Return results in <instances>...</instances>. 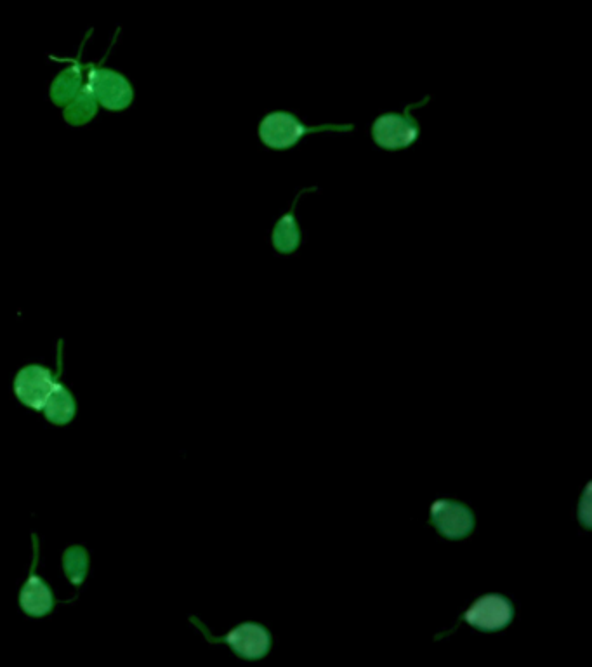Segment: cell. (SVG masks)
Returning <instances> with one entry per match:
<instances>
[{"instance_id":"12","label":"cell","mask_w":592,"mask_h":667,"mask_svg":"<svg viewBox=\"0 0 592 667\" xmlns=\"http://www.w3.org/2000/svg\"><path fill=\"white\" fill-rule=\"evenodd\" d=\"M98 108V101L94 98L87 80H84V86L80 87L75 98L68 105L63 106V119L70 127L87 126L96 117Z\"/></svg>"},{"instance_id":"3","label":"cell","mask_w":592,"mask_h":667,"mask_svg":"<svg viewBox=\"0 0 592 667\" xmlns=\"http://www.w3.org/2000/svg\"><path fill=\"white\" fill-rule=\"evenodd\" d=\"M86 80L98 105L108 112H124L134 101L131 80L117 70L89 63L86 65Z\"/></svg>"},{"instance_id":"4","label":"cell","mask_w":592,"mask_h":667,"mask_svg":"<svg viewBox=\"0 0 592 667\" xmlns=\"http://www.w3.org/2000/svg\"><path fill=\"white\" fill-rule=\"evenodd\" d=\"M190 621L204 633L209 643H226L238 657L247 659V661L263 659L270 652V633H268V629H264L261 624H256V622H244L237 628L231 629L230 633L224 634V636H214L195 617H190Z\"/></svg>"},{"instance_id":"2","label":"cell","mask_w":592,"mask_h":667,"mask_svg":"<svg viewBox=\"0 0 592 667\" xmlns=\"http://www.w3.org/2000/svg\"><path fill=\"white\" fill-rule=\"evenodd\" d=\"M431 96L405 106L403 112L381 113L370 127V136L375 145L386 152H402L415 145L421 136V124L412 112L428 105Z\"/></svg>"},{"instance_id":"8","label":"cell","mask_w":592,"mask_h":667,"mask_svg":"<svg viewBox=\"0 0 592 667\" xmlns=\"http://www.w3.org/2000/svg\"><path fill=\"white\" fill-rule=\"evenodd\" d=\"M431 523L438 534L457 541L468 537L474 529V516L468 506L461 502L440 499L431 506Z\"/></svg>"},{"instance_id":"1","label":"cell","mask_w":592,"mask_h":667,"mask_svg":"<svg viewBox=\"0 0 592 667\" xmlns=\"http://www.w3.org/2000/svg\"><path fill=\"white\" fill-rule=\"evenodd\" d=\"M355 124H318L308 126L299 119L296 113L287 110H275L266 113L259 126L257 136L266 148L275 152L292 150L297 143H301L306 136L320 133H353Z\"/></svg>"},{"instance_id":"13","label":"cell","mask_w":592,"mask_h":667,"mask_svg":"<svg viewBox=\"0 0 592 667\" xmlns=\"http://www.w3.org/2000/svg\"><path fill=\"white\" fill-rule=\"evenodd\" d=\"M63 570H65L66 579L72 582L75 588L82 586L86 582L89 574V553L82 546H70L63 555Z\"/></svg>"},{"instance_id":"7","label":"cell","mask_w":592,"mask_h":667,"mask_svg":"<svg viewBox=\"0 0 592 667\" xmlns=\"http://www.w3.org/2000/svg\"><path fill=\"white\" fill-rule=\"evenodd\" d=\"M33 558L30 574L27 581L23 584L20 591V607L25 614L30 617H46L53 612L54 601L53 591L47 586V582L42 579L37 570L39 565V537L32 534Z\"/></svg>"},{"instance_id":"11","label":"cell","mask_w":592,"mask_h":667,"mask_svg":"<svg viewBox=\"0 0 592 667\" xmlns=\"http://www.w3.org/2000/svg\"><path fill=\"white\" fill-rule=\"evenodd\" d=\"M84 80H86V65H82L80 58H77L70 67L54 77L49 89V98L54 105L63 108L75 98V94L79 93L80 87L84 86Z\"/></svg>"},{"instance_id":"10","label":"cell","mask_w":592,"mask_h":667,"mask_svg":"<svg viewBox=\"0 0 592 667\" xmlns=\"http://www.w3.org/2000/svg\"><path fill=\"white\" fill-rule=\"evenodd\" d=\"M60 376L56 377V383H54L53 390L47 397L42 412H44V416L49 423L56 424V426H65V424L72 423L73 417L77 414V400L73 397L72 391L61 383Z\"/></svg>"},{"instance_id":"6","label":"cell","mask_w":592,"mask_h":667,"mask_svg":"<svg viewBox=\"0 0 592 667\" xmlns=\"http://www.w3.org/2000/svg\"><path fill=\"white\" fill-rule=\"evenodd\" d=\"M513 603L502 595H485L474 601L462 615V621L469 626L487 633H494L507 628L513 622Z\"/></svg>"},{"instance_id":"9","label":"cell","mask_w":592,"mask_h":667,"mask_svg":"<svg viewBox=\"0 0 592 667\" xmlns=\"http://www.w3.org/2000/svg\"><path fill=\"white\" fill-rule=\"evenodd\" d=\"M318 188L313 186V188H304L301 192L297 193L296 199L290 205L289 211L283 214L282 218L278 219L277 225L273 226V232H271V245L273 249L278 252V254H294V252L301 247L303 244V232L299 228V223L296 219V205L299 202V199L306 195V193L316 192Z\"/></svg>"},{"instance_id":"5","label":"cell","mask_w":592,"mask_h":667,"mask_svg":"<svg viewBox=\"0 0 592 667\" xmlns=\"http://www.w3.org/2000/svg\"><path fill=\"white\" fill-rule=\"evenodd\" d=\"M61 346H63V343L60 341L58 343V367H60V370L63 369ZM58 376H60V372H58ZM54 383H56V377L53 376L51 370L42 367V365H27L14 377V395L28 409L42 410L46 405L49 393L53 390Z\"/></svg>"}]
</instances>
